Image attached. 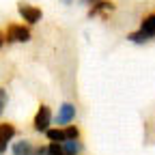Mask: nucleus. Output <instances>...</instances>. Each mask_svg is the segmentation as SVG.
<instances>
[{"label": "nucleus", "instance_id": "6", "mask_svg": "<svg viewBox=\"0 0 155 155\" xmlns=\"http://www.w3.org/2000/svg\"><path fill=\"white\" fill-rule=\"evenodd\" d=\"M114 11V2H110V0H97V2L91 7L88 11V17H95V15H108Z\"/></svg>", "mask_w": 155, "mask_h": 155}, {"label": "nucleus", "instance_id": "12", "mask_svg": "<svg viewBox=\"0 0 155 155\" xmlns=\"http://www.w3.org/2000/svg\"><path fill=\"white\" fill-rule=\"evenodd\" d=\"M65 134H67V140H80V127L78 125H67Z\"/></svg>", "mask_w": 155, "mask_h": 155}, {"label": "nucleus", "instance_id": "13", "mask_svg": "<svg viewBox=\"0 0 155 155\" xmlns=\"http://www.w3.org/2000/svg\"><path fill=\"white\" fill-rule=\"evenodd\" d=\"M48 155H67L63 144H58V142H50L48 144Z\"/></svg>", "mask_w": 155, "mask_h": 155}, {"label": "nucleus", "instance_id": "11", "mask_svg": "<svg viewBox=\"0 0 155 155\" xmlns=\"http://www.w3.org/2000/svg\"><path fill=\"white\" fill-rule=\"evenodd\" d=\"M127 39H129L131 43H147V41H151V37H149V35H144L140 28H138V30H134V32H129V35H127Z\"/></svg>", "mask_w": 155, "mask_h": 155}, {"label": "nucleus", "instance_id": "10", "mask_svg": "<svg viewBox=\"0 0 155 155\" xmlns=\"http://www.w3.org/2000/svg\"><path fill=\"white\" fill-rule=\"evenodd\" d=\"M63 149H65L67 155H80L82 149H84V144L80 140H67V142H63Z\"/></svg>", "mask_w": 155, "mask_h": 155}, {"label": "nucleus", "instance_id": "17", "mask_svg": "<svg viewBox=\"0 0 155 155\" xmlns=\"http://www.w3.org/2000/svg\"><path fill=\"white\" fill-rule=\"evenodd\" d=\"M30 155H37V153H30Z\"/></svg>", "mask_w": 155, "mask_h": 155}, {"label": "nucleus", "instance_id": "14", "mask_svg": "<svg viewBox=\"0 0 155 155\" xmlns=\"http://www.w3.org/2000/svg\"><path fill=\"white\" fill-rule=\"evenodd\" d=\"M7 104H9V93H7V88H5V86H0V114L5 112Z\"/></svg>", "mask_w": 155, "mask_h": 155}, {"label": "nucleus", "instance_id": "16", "mask_svg": "<svg viewBox=\"0 0 155 155\" xmlns=\"http://www.w3.org/2000/svg\"><path fill=\"white\" fill-rule=\"evenodd\" d=\"M84 2H95V0H84Z\"/></svg>", "mask_w": 155, "mask_h": 155}, {"label": "nucleus", "instance_id": "5", "mask_svg": "<svg viewBox=\"0 0 155 155\" xmlns=\"http://www.w3.org/2000/svg\"><path fill=\"white\" fill-rule=\"evenodd\" d=\"M17 11H19V15H22V19H26L28 24H37V22H41V17H43L41 9L30 7V5H22V2L17 5Z\"/></svg>", "mask_w": 155, "mask_h": 155}, {"label": "nucleus", "instance_id": "3", "mask_svg": "<svg viewBox=\"0 0 155 155\" xmlns=\"http://www.w3.org/2000/svg\"><path fill=\"white\" fill-rule=\"evenodd\" d=\"M73 119H75V106L65 101V104H61V108L56 112L54 125L56 127H67V125H73Z\"/></svg>", "mask_w": 155, "mask_h": 155}, {"label": "nucleus", "instance_id": "15", "mask_svg": "<svg viewBox=\"0 0 155 155\" xmlns=\"http://www.w3.org/2000/svg\"><path fill=\"white\" fill-rule=\"evenodd\" d=\"M7 43V37H5V32L2 30H0V50H2V45Z\"/></svg>", "mask_w": 155, "mask_h": 155}, {"label": "nucleus", "instance_id": "1", "mask_svg": "<svg viewBox=\"0 0 155 155\" xmlns=\"http://www.w3.org/2000/svg\"><path fill=\"white\" fill-rule=\"evenodd\" d=\"M54 123V116H52V110L48 104H39L35 116H32V129L39 131V134H45L50 129V125Z\"/></svg>", "mask_w": 155, "mask_h": 155}, {"label": "nucleus", "instance_id": "2", "mask_svg": "<svg viewBox=\"0 0 155 155\" xmlns=\"http://www.w3.org/2000/svg\"><path fill=\"white\" fill-rule=\"evenodd\" d=\"M5 37H7V43H28L32 35H30V30H28L26 26H22V24H9Z\"/></svg>", "mask_w": 155, "mask_h": 155}, {"label": "nucleus", "instance_id": "18", "mask_svg": "<svg viewBox=\"0 0 155 155\" xmlns=\"http://www.w3.org/2000/svg\"><path fill=\"white\" fill-rule=\"evenodd\" d=\"M65 2H69V0H65Z\"/></svg>", "mask_w": 155, "mask_h": 155}, {"label": "nucleus", "instance_id": "7", "mask_svg": "<svg viewBox=\"0 0 155 155\" xmlns=\"http://www.w3.org/2000/svg\"><path fill=\"white\" fill-rule=\"evenodd\" d=\"M11 151H13V155H30V153H35V144L30 140H15Z\"/></svg>", "mask_w": 155, "mask_h": 155}, {"label": "nucleus", "instance_id": "8", "mask_svg": "<svg viewBox=\"0 0 155 155\" xmlns=\"http://www.w3.org/2000/svg\"><path fill=\"white\" fill-rule=\"evenodd\" d=\"M45 138L50 142H58V144H63L67 142V134H65V127H50L45 131Z\"/></svg>", "mask_w": 155, "mask_h": 155}, {"label": "nucleus", "instance_id": "9", "mask_svg": "<svg viewBox=\"0 0 155 155\" xmlns=\"http://www.w3.org/2000/svg\"><path fill=\"white\" fill-rule=\"evenodd\" d=\"M140 30L144 35H149L151 39L155 37V13H149L142 17V22H140Z\"/></svg>", "mask_w": 155, "mask_h": 155}, {"label": "nucleus", "instance_id": "4", "mask_svg": "<svg viewBox=\"0 0 155 155\" xmlns=\"http://www.w3.org/2000/svg\"><path fill=\"white\" fill-rule=\"evenodd\" d=\"M15 134H17V127L11 121H0V155L9 149V142L15 138Z\"/></svg>", "mask_w": 155, "mask_h": 155}]
</instances>
